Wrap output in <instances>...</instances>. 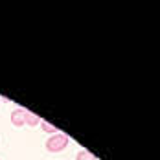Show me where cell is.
I'll list each match as a JSON object with an SVG mask.
<instances>
[{
    "label": "cell",
    "mask_w": 160,
    "mask_h": 160,
    "mask_svg": "<svg viewBox=\"0 0 160 160\" xmlns=\"http://www.w3.org/2000/svg\"><path fill=\"white\" fill-rule=\"evenodd\" d=\"M39 123H41V118L37 114H33V112L26 111V125L28 127H37Z\"/></svg>",
    "instance_id": "3"
},
{
    "label": "cell",
    "mask_w": 160,
    "mask_h": 160,
    "mask_svg": "<svg viewBox=\"0 0 160 160\" xmlns=\"http://www.w3.org/2000/svg\"><path fill=\"white\" fill-rule=\"evenodd\" d=\"M68 134H64V132H55V134H52V136H48V140H46V149H48L50 153H61L64 147L68 145Z\"/></svg>",
    "instance_id": "1"
},
{
    "label": "cell",
    "mask_w": 160,
    "mask_h": 160,
    "mask_svg": "<svg viewBox=\"0 0 160 160\" xmlns=\"http://www.w3.org/2000/svg\"><path fill=\"white\" fill-rule=\"evenodd\" d=\"M41 129L44 131V132H48V134H55V132H59L57 127H53L52 123H48L46 120H41Z\"/></svg>",
    "instance_id": "5"
},
{
    "label": "cell",
    "mask_w": 160,
    "mask_h": 160,
    "mask_svg": "<svg viewBox=\"0 0 160 160\" xmlns=\"http://www.w3.org/2000/svg\"><path fill=\"white\" fill-rule=\"evenodd\" d=\"M76 160H96V155L92 151H87V149H79L78 155H76Z\"/></svg>",
    "instance_id": "4"
},
{
    "label": "cell",
    "mask_w": 160,
    "mask_h": 160,
    "mask_svg": "<svg viewBox=\"0 0 160 160\" xmlns=\"http://www.w3.org/2000/svg\"><path fill=\"white\" fill-rule=\"evenodd\" d=\"M11 125H15V127L26 125V111L24 109H15L11 112Z\"/></svg>",
    "instance_id": "2"
}]
</instances>
